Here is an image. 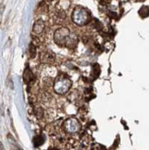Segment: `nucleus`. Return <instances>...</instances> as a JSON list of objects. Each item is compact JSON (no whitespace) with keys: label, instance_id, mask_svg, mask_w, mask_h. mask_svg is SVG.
I'll list each match as a JSON object with an SVG mask.
<instances>
[{"label":"nucleus","instance_id":"nucleus-1","mask_svg":"<svg viewBox=\"0 0 149 150\" xmlns=\"http://www.w3.org/2000/svg\"><path fill=\"white\" fill-rule=\"evenodd\" d=\"M24 81L26 84H30L31 82L34 81V76L32 74V72L30 70L29 67L25 69V73H24Z\"/></svg>","mask_w":149,"mask_h":150},{"label":"nucleus","instance_id":"nucleus-2","mask_svg":"<svg viewBox=\"0 0 149 150\" xmlns=\"http://www.w3.org/2000/svg\"><path fill=\"white\" fill-rule=\"evenodd\" d=\"M43 21H38L35 25H34V27H33V30L35 32H41V30H42V28H43Z\"/></svg>","mask_w":149,"mask_h":150},{"label":"nucleus","instance_id":"nucleus-3","mask_svg":"<svg viewBox=\"0 0 149 150\" xmlns=\"http://www.w3.org/2000/svg\"><path fill=\"white\" fill-rule=\"evenodd\" d=\"M30 54L31 58H33L35 56V47L32 44H30Z\"/></svg>","mask_w":149,"mask_h":150},{"label":"nucleus","instance_id":"nucleus-4","mask_svg":"<svg viewBox=\"0 0 149 150\" xmlns=\"http://www.w3.org/2000/svg\"><path fill=\"white\" fill-rule=\"evenodd\" d=\"M108 2H109V0H100V3L103 4V5L108 4Z\"/></svg>","mask_w":149,"mask_h":150},{"label":"nucleus","instance_id":"nucleus-5","mask_svg":"<svg viewBox=\"0 0 149 150\" xmlns=\"http://www.w3.org/2000/svg\"><path fill=\"white\" fill-rule=\"evenodd\" d=\"M49 1H52V0H49Z\"/></svg>","mask_w":149,"mask_h":150}]
</instances>
